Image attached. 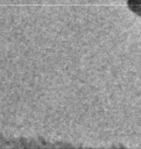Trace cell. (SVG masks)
<instances>
[{
    "label": "cell",
    "instance_id": "obj_1",
    "mask_svg": "<svg viewBox=\"0 0 141 149\" xmlns=\"http://www.w3.org/2000/svg\"><path fill=\"white\" fill-rule=\"evenodd\" d=\"M128 7L131 10L141 16V0H128Z\"/></svg>",
    "mask_w": 141,
    "mask_h": 149
}]
</instances>
